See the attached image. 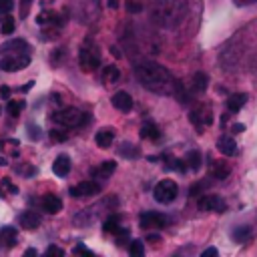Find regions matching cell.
<instances>
[{
  "label": "cell",
  "mask_w": 257,
  "mask_h": 257,
  "mask_svg": "<svg viewBox=\"0 0 257 257\" xmlns=\"http://www.w3.org/2000/svg\"><path fill=\"white\" fill-rule=\"evenodd\" d=\"M100 191V187H98V183H94V181H82V183H78L76 187H70V195L72 197H92V195H96Z\"/></svg>",
  "instance_id": "9c48e42d"
},
{
  "label": "cell",
  "mask_w": 257,
  "mask_h": 257,
  "mask_svg": "<svg viewBox=\"0 0 257 257\" xmlns=\"http://www.w3.org/2000/svg\"><path fill=\"white\" fill-rule=\"evenodd\" d=\"M106 6L108 8H118V0H106Z\"/></svg>",
  "instance_id": "60d3db41"
},
{
  "label": "cell",
  "mask_w": 257,
  "mask_h": 257,
  "mask_svg": "<svg viewBox=\"0 0 257 257\" xmlns=\"http://www.w3.org/2000/svg\"><path fill=\"white\" fill-rule=\"evenodd\" d=\"M207 84H209L207 74H205V72H195V76H193V88H195L197 92H205Z\"/></svg>",
  "instance_id": "603a6c76"
},
{
  "label": "cell",
  "mask_w": 257,
  "mask_h": 257,
  "mask_svg": "<svg viewBox=\"0 0 257 257\" xmlns=\"http://www.w3.org/2000/svg\"><path fill=\"white\" fill-rule=\"evenodd\" d=\"M46 255H64V249H60V247H56V245H50V247L46 249Z\"/></svg>",
  "instance_id": "d590c367"
},
{
  "label": "cell",
  "mask_w": 257,
  "mask_h": 257,
  "mask_svg": "<svg viewBox=\"0 0 257 257\" xmlns=\"http://www.w3.org/2000/svg\"><path fill=\"white\" fill-rule=\"evenodd\" d=\"M78 64H80V68H82L84 72H92V70L98 68L100 58H98L96 48H94L90 42H86V44L80 48V52H78Z\"/></svg>",
  "instance_id": "5b68a950"
},
{
  "label": "cell",
  "mask_w": 257,
  "mask_h": 257,
  "mask_svg": "<svg viewBox=\"0 0 257 257\" xmlns=\"http://www.w3.org/2000/svg\"><path fill=\"white\" fill-rule=\"evenodd\" d=\"M189 118H191V122H195V126L199 128V133L203 131V126H205V124H211V120H213V116H211V110H207L205 106H201V108H195V110L189 114Z\"/></svg>",
  "instance_id": "30bf717a"
},
{
  "label": "cell",
  "mask_w": 257,
  "mask_h": 257,
  "mask_svg": "<svg viewBox=\"0 0 257 257\" xmlns=\"http://www.w3.org/2000/svg\"><path fill=\"white\" fill-rule=\"evenodd\" d=\"M139 221H141V227H143V229H163V227H167V223H169V219H167L163 213H155V211L143 213Z\"/></svg>",
  "instance_id": "52a82bcc"
},
{
  "label": "cell",
  "mask_w": 257,
  "mask_h": 257,
  "mask_svg": "<svg viewBox=\"0 0 257 257\" xmlns=\"http://www.w3.org/2000/svg\"><path fill=\"white\" fill-rule=\"evenodd\" d=\"M185 165H187V169H191V171H199V167H201V153L199 151H189L187 155H185Z\"/></svg>",
  "instance_id": "ffe728a7"
},
{
  "label": "cell",
  "mask_w": 257,
  "mask_h": 257,
  "mask_svg": "<svg viewBox=\"0 0 257 257\" xmlns=\"http://www.w3.org/2000/svg\"><path fill=\"white\" fill-rule=\"evenodd\" d=\"M110 102H112L114 108H118V110H122V112H128V110L133 108V98H131V94L124 92V90L114 92L112 98H110Z\"/></svg>",
  "instance_id": "8fae6325"
},
{
  "label": "cell",
  "mask_w": 257,
  "mask_h": 257,
  "mask_svg": "<svg viewBox=\"0 0 257 257\" xmlns=\"http://www.w3.org/2000/svg\"><path fill=\"white\" fill-rule=\"evenodd\" d=\"M128 253L135 255V257H141V255L145 253V245H143L141 241H133V243L128 245Z\"/></svg>",
  "instance_id": "1f68e13d"
},
{
  "label": "cell",
  "mask_w": 257,
  "mask_h": 257,
  "mask_svg": "<svg viewBox=\"0 0 257 257\" xmlns=\"http://www.w3.org/2000/svg\"><path fill=\"white\" fill-rule=\"evenodd\" d=\"M40 205H42V209H44L48 215H56V213L62 209V201H60L56 195H44V197L40 199Z\"/></svg>",
  "instance_id": "7c38bea8"
},
{
  "label": "cell",
  "mask_w": 257,
  "mask_h": 257,
  "mask_svg": "<svg viewBox=\"0 0 257 257\" xmlns=\"http://www.w3.org/2000/svg\"><path fill=\"white\" fill-rule=\"evenodd\" d=\"M0 112H2V108H0Z\"/></svg>",
  "instance_id": "ee69618b"
},
{
  "label": "cell",
  "mask_w": 257,
  "mask_h": 257,
  "mask_svg": "<svg viewBox=\"0 0 257 257\" xmlns=\"http://www.w3.org/2000/svg\"><path fill=\"white\" fill-rule=\"evenodd\" d=\"M249 237H251V227H249V225H239V227H235V229L231 231V239H233L235 243L249 241Z\"/></svg>",
  "instance_id": "ac0fdd59"
},
{
  "label": "cell",
  "mask_w": 257,
  "mask_h": 257,
  "mask_svg": "<svg viewBox=\"0 0 257 257\" xmlns=\"http://www.w3.org/2000/svg\"><path fill=\"white\" fill-rule=\"evenodd\" d=\"M102 76H104V80H108V82H116V80L120 78V70H118L114 64H108V66L104 68Z\"/></svg>",
  "instance_id": "484cf974"
},
{
  "label": "cell",
  "mask_w": 257,
  "mask_h": 257,
  "mask_svg": "<svg viewBox=\"0 0 257 257\" xmlns=\"http://www.w3.org/2000/svg\"><path fill=\"white\" fill-rule=\"evenodd\" d=\"M149 12L159 26L173 28L187 14V0H149Z\"/></svg>",
  "instance_id": "7a4b0ae2"
},
{
  "label": "cell",
  "mask_w": 257,
  "mask_h": 257,
  "mask_svg": "<svg viewBox=\"0 0 257 257\" xmlns=\"http://www.w3.org/2000/svg\"><path fill=\"white\" fill-rule=\"evenodd\" d=\"M26 255H36V249H26Z\"/></svg>",
  "instance_id": "b9f144b4"
},
{
  "label": "cell",
  "mask_w": 257,
  "mask_h": 257,
  "mask_svg": "<svg viewBox=\"0 0 257 257\" xmlns=\"http://www.w3.org/2000/svg\"><path fill=\"white\" fill-rule=\"evenodd\" d=\"M141 137L143 139H151V141H157L159 139V128L155 122H145L141 126Z\"/></svg>",
  "instance_id": "7402d4cb"
},
{
  "label": "cell",
  "mask_w": 257,
  "mask_h": 257,
  "mask_svg": "<svg viewBox=\"0 0 257 257\" xmlns=\"http://www.w3.org/2000/svg\"><path fill=\"white\" fill-rule=\"evenodd\" d=\"M199 209H203V211L223 213V211L227 209V205H225V201H223L221 197H217V195H205V197L199 199Z\"/></svg>",
  "instance_id": "ba28073f"
},
{
  "label": "cell",
  "mask_w": 257,
  "mask_h": 257,
  "mask_svg": "<svg viewBox=\"0 0 257 257\" xmlns=\"http://www.w3.org/2000/svg\"><path fill=\"white\" fill-rule=\"evenodd\" d=\"M14 18L12 16H4L2 18V22H0V32L2 34H10V32H14Z\"/></svg>",
  "instance_id": "83f0119b"
},
{
  "label": "cell",
  "mask_w": 257,
  "mask_h": 257,
  "mask_svg": "<svg viewBox=\"0 0 257 257\" xmlns=\"http://www.w3.org/2000/svg\"><path fill=\"white\" fill-rule=\"evenodd\" d=\"M118 227H120V225H118V217H116V215H114V217H108V219L104 221V231H106V233H112V235H114Z\"/></svg>",
  "instance_id": "f546056e"
},
{
  "label": "cell",
  "mask_w": 257,
  "mask_h": 257,
  "mask_svg": "<svg viewBox=\"0 0 257 257\" xmlns=\"http://www.w3.org/2000/svg\"><path fill=\"white\" fill-rule=\"evenodd\" d=\"M24 48H28V44L24 40L16 38V40H10V42L2 44L0 46V52H24Z\"/></svg>",
  "instance_id": "44dd1931"
},
{
  "label": "cell",
  "mask_w": 257,
  "mask_h": 257,
  "mask_svg": "<svg viewBox=\"0 0 257 257\" xmlns=\"http://www.w3.org/2000/svg\"><path fill=\"white\" fill-rule=\"evenodd\" d=\"M229 173H231V169H229L223 161L213 163V177H215V179H227V177H229Z\"/></svg>",
  "instance_id": "d4e9b609"
},
{
  "label": "cell",
  "mask_w": 257,
  "mask_h": 257,
  "mask_svg": "<svg viewBox=\"0 0 257 257\" xmlns=\"http://www.w3.org/2000/svg\"><path fill=\"white\" fill-rule=\"evenodd\" d=\"M50 139L56 141V143H64V141L68 139V135H66L64 131H60V128H52V131H50Z\"/></svg>",
  "instance_id": "d6a6232c"
},
{
  "label": "cell",
  "mask_w": 257,
  "mask_h": 257,
  "mask_svg": "<svg viewBox=\"0 0 257 257\" xmlns=\"http://www.w3.org/2000/svg\"><path fill=\"white\" fill-rule=\"evenodd\" d=\"M135 76L145 88H149L157 94H173L175 92V82L177 80L171 76V72L165 66L157 64V62L137 64L135 66Z\"/></svg>",
  "instance_id": "6da1fadb"
},
{
  "label": "cell",
  "mask_w": 257,
  "mask_h": 257,
  "mask_svg": "<svg viewBox=\"0 0 257 257\" xmlns=\"http://www.w3.org/2000/svg\"><path fill=\"white\" fill-rule=\"evenodd\" d=\"M245 102H247V96H245V94H233V96L227 98V108H229L231 114H235V112L241 110V106H243Z\"/></svg>",
  "instance_id": "d6986e66"
},
{
  "label": "cell",
  "mask_w": 257,
  "mask_h": 257,
  "mask_svg": "<svg viewBox=\"0 0 257 257\" xmlns=\"http://www.w3.org/2000/svg\"><path fill=\"white\" fill-rule=\"evenodd\" d=\"M217 253H219V251H217L215 247H209V249L203 251V257H217Z\"/></svg>",
  "instance_id": "74e56055"
},
{
  "label": "cell",
  "mask_w": 257,
  "mask_h": 257,
  "mask_svg": "<svg viewBox=\"0 0 257 257\" xmlns=\"http://www.w3.org/2000/svg\"><path fill=\"white\" fill-rule=\"evenodd\" d=\"M217 149H219L225 157H233V155H237V143H235L231 137H221V139L217 141Z\"/></svg>",
  "instance_id": "2e32d148"
},
{
  "label": "cell",
  "mask_w": 257,
  "mask_h": 257,
  "mask_svg": "<svg viewBox=\"0 0 257 257\" xmlns=\"http://www.w3.org/2000/svg\"><path fill=\"white\" fill-rule=\"evenodd\" d=\"M112 141H114V131H112V128H102V131H98V133L94 135V143H96L100 149H108V147L112 145Z\"/></svg>",
  "instance_id": "9a60e30c"
},
{
  "label": "cell",
  "mask_w": 257,
  "mask_h": 257,
  "mask_svg": "<svg viewBox=\"0 0 257 257\" xmlns=\"http://www.w3.org/2000/svg\"><path fill=\"white\" fill-rule=\"evenodd\" d=\"M167 167H169L171 171H179V173H185V171H187V165H185L183 159H169Z\"/></svg>",
  "instance_id": "f1b7e54d"
},
{
  "label": "cell",
  "mask_w": 257,
  "mask_h": 257,
  "mask_svg": "<svg viewBox=\"0 0 257 257\" xmlns=\"http://www.w3.org/2000/svg\"><path fill=\"white\" fill-rule=\"evenodd\" d=\"M30 64V56L24 52H10L8 56L0 58V70L4 72H16Z\"/></svg>",
  "instance_id": "8992f818"
},
{
  "label": "cell",
  "mask_w": 257,
  "mask_h": 257,
  "mask_svg": "<svg viewBox=\"0 0 257 257\" xmlns=\"http://www.w3.org/2000/svg\"><path fill=\"white\" fill-rule=\"evenodd\" d=\"M22 2H26V4H28V2H30V0H22Z\"/></svg>",
  "instance_id": "7bdbcfd3"
},
{
  "label": "cell",
  "mask_w": 257,
  "mask_h": 257,
  "mask_svg": "<svg viewBox=\"0 0 257 257\" xmlns=\"http://www.w3.org/2000/svg\"><path fill=\"white\" fill-rule=\"evenodd\" d=\"M114 169H116V163L114 161H104L98 169H94L92 173L94 175H100V177H110L112 173H114Z\"/></svg>",
  "instance_id": "cb8c5ba5"
},
{
  "label": "cell",
  "mask_w": 257,
  "mask_h": 257,
  "mask_svg": "<svg viewBox=\"0 0 257 257\" xmlns=\"http://www.w3.org/2000/svg\"><path fill=\"white\" fill-rule=\"evenodd\" d=\"M72 251H74V253H82V255H92V251H90V249H86L84 245H76Z\"/></svg>",
  "instance_id": "8d00e7d4"
},
{
  "label": "cell",
  "mask_w": 257,
  "mask_h": 257,
  "mask_svg": "<svg viewBox=\"0 0 257 257\" xmlns=\"http://www.w3.org/2000/svg\"><path fill=\"white\" fill-rule=\"evenodd\" d=\"M6 110L10 112V116H18L24 110V100H8Z\"/></svg>",
  "instance_id": "4316f807"
},
{
  "label": "cell",
  "mask_w": 257,
  "mask_h": 257,
  "mask_svg": "<svg viewBox=\"0 0 257 257\" xmlns=\"http://www.w3.org/2000/svg\"><path fill=\"white\" fill-rule=\"evenodd\" d=\"M52 120H56L58 124H64V126H80V124H84L88 120V114L80 112L74 106H68V108H62V110L54 112Z\"/></svg>",
  "instance_id": "3957f363"
},
{
  "label": "cell",
  "mask_w": 257,
  "mask_h": 257,
  "mask_svg": "<svg viewBox=\"0 0 257 257\" xmlns=\"http://www.w3.org/2000/svg\"><path fill=\"white\" fill-rule=\"evenodd\" d=\"M177 193H179L177 183L171 181V179H163V181H159V183L155 185V189H153V197H155V201L161 203V205H169V203H173V201L177 199Z\"/></svg>",
  "instance_id": "277c9868"
},
{
  "label": "cell",
  "mask_w": 257,
  "mask_h": 257,
  "mask_svg": "<svg viewBox=\"0 0 257 257\" xmlns=\"http://www.w3.org/2000/svg\"><path fill=\"white\" fill-rule=\"evenodd\" d=\"M231 131H233V133H243V131H245V124H239V122H237V124H233Z\"/></svg>",
  "instance_id": "ab89813d"
},
{
  "label": "cell",
  "mask_w": 257,
  "mask_h": 257,
  "mask_svg": "<svg viewBox=\"0 0 257 257\" xmlns=\"http://www.w3.org/2000/svg\"><path fill=\"white\" fill-rule=\"evenodd\" d=\"M52 171L56 177H66L70 173V159L66 155H58L56 161L52 163Z\"/></svg>",
  "instance_id": "4fadbf2b"
},
{
  "label": "cell",
  "mask_w": 257,
  "mask_h": 257,
  "mask_svg": "<svg viewBox=\"0 0 257 257\" xmlns=\"http://www.w3.org/2000/svg\"><path fill=\"white\" fill-rule=\"evenodd\" d=\"M18 223H20V227H24V229H36V227L40 225V217H38V213H34V211H26V213L20 215Z\"/></svg>",
  "instance_id": "e0dca14e"
},
{
  "label": "cell",
  "mask_w": 257,
  "mask_h": 257,
  "mask_svg": "<svg viewBox=\"0 0 257 257\" xmlns=\"http://www.w3.org/2000/svg\"><path fill=\"white\" fill-rule=\"evenodd\" d=\"M18 239V233L14 227H2L0 229V247H14Z\"/></svg>",
  "instance_id": "5bb4252c"
},
{
  "label": "cell",
  "mask_w": 257,
  "mask_h": 257,
  "mask_svg": "<svg viewBox=\"0 0 257 257\" xmlns=\"http://www.w3.org/2000/svg\"><path fill=\"white\" fill-rule=\"evenodd\" d=\"M10 92H12V90H10L8 86H0V96H2V98H6V100H8V96H10Z\"/></svg>",
  "instance_id": "f35d334b"
},
{
  "label": "cell",
  "mask_w": 257,
  "mask_h": 257,
  "mask_svg": "<svg viewBox=\"0 0 257 257\" xmlns=\"http://www.w3.org/2000/svg\"><path fill=\"white\" fill-rule=\"evenodd\" d=\"M120 155H124V157H139V149L133 147L131 143H122V147H120Z\"/></svg>",
  "instance_id": "4dcf8cb0"
},
{
  "label": "cell",
  "mask_w": 257,
  "mask_h": 257,
  "mask_svg": "<svg viewBox=\"0 0 257 257\" xmlns=\"http://www.w3.org/2000/svg\"><path fill=\"white\" fill-rule=\"evenodd\" d=\"M126 10L133 12V14H139V12L143 10V4H139V2H128V4H126Z\"/></svg>",
  "instance_id": "e575fe53"
},
{
  "label": "cell",
  "mask_w": 257,
  "mask_h": 257,
  "mask_svg": "<svg viewBox=\"0 0 257 257\" xmlns=\"http://www.w3.org/2000/svg\"><path fill=\"white\" fill-rule=\"evenodd\" d=\"M12 8H14L12 0H0V14H8Z\"/></svg>",
  "instance_id": "836d02e7"
}]
</instances>
